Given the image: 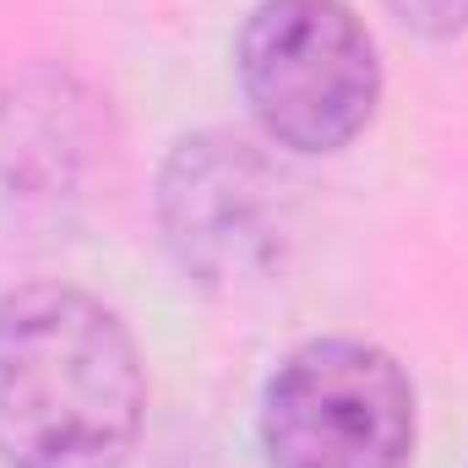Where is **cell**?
Segmentation results:
<instances>
[{
  "instance_id": "6da1fadb",
  "label": "cell",
  "mask_w": 468,
  "mask_h": 468,
  "mask_svg": "<svg viewBox=\"0 0 468 468\" xmlns=\"http://www.w3.org/2000/svg\"><path fill=\"white\" fill-rule=\"evenodd\" d=\"M147 420L131 327L71 283L0 294V463L120 468Z\"/></svg>"
},
{
  "instance_id": "7a4b0ae2",
  "label": "cell",
  "mask_w": 468,
  "mask_h": 468,
  "mask_svg": "<svg viewBox=\"0 0 468 468\" xmlns=\"http://www.w3.org/2000/svg\"><path fill=\"white\" fill-rule=\"evenodd\" d=\"M234 77L267 142L289 153H344L381 104L376 38L344 0H256Z\"/></svg>"
},
{
  "instance_id": "3957f363",
  "label": "cell",
  "mask_w": 468,
  "mask_h": 468,
  "mask_svg": "<svg viewBox=\"0 0 468 468\" xmlns=\"http://www.w3.org/2000/svg\"><path fill=\"white\" fill-rule=\"evenodd\" d=\"M256 436L267 468H409L420 398L381 344L316 338L267 376Z\"/></svg>"
},
{
  "instance_id": "277c9868",
  "label": "cell",
  "mask_w": 468,
  "mask_h": 468,
  "mask_svg": "<svg viewBox=\"0 0 468 468\" xmlns=\"http://www.w3.org/2000/svg\"><path fill=\"white\" fill-rule=\"evenodd\" d=\"M153 202L169 256L197 283H245L267 272L289 234V186L278 164L229 131L175 142Z\"/></svg>"
},
{
  "instance_id": "5b68a950",
  "label": "cell",
  "mask_w": 468,
  "mask_h": 468,
  "mask_svg": "<svg viewBox=\"0 0 468 468\" xmlns=\"http://www.w3.org/2000/svg\"><path fill=\"white\" fill-rule=\"evenodd\" d=\"M387 11L420 38H458V33H468V0H387Z\"/></svg>"
}]
</instances>
